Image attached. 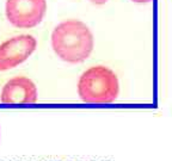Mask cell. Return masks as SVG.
I'll list each match as a JSON object with an SVG mask.
<instances>
[{
	"label": "cell",
	"instance_id": "cell-1",
	"mask_svg": "<svg viewBox=\"0 0 172 161\" xmlns=\"http://www.w3.org/2000/svg\"><path fill=\"white\" fill-rule=\"evenodd\" d=\"M51 47L61 60L68 63H80L87 60L93 50V35L85 23L69 19L54 29Z\"/></svg>",
	"mask_w": 172,
	"mask_h": 161
},
{
	"label": "cell",
	"instance_id": "cell-2",
	"mask_svg": "<svg viewBox=\"0 0 172 161\" xmlns=\"http://www.w3.org/2000/svg\"><path fill=\"white\" fill-rule=\"evenodd\" d=\"M78 92L89 104H109L117 99L120 85L117 75L108 67L94 66L84 72L79 79Z\"/></svg>",
	"mask_w": 172,
	"mask_h": 161
},
{
	"label": "cell",
	"instance_id": "cell-3",
	"mask_svg": "<svg viewBox=\"0 0 172 161\" xmlns=\"http://www.w3.org/2000/svg\"><path fill=\"white\" fill-rule=\"evenodd\" d=\"M7 20L16 28L30 29L38 25L46 15V0H7L6 1Z\"/></svg>",
	"mask_w": 172,
	"mask_h": 161
},
{
	"label": "cell",
	"instance_id": "cell-4",
	"mask_svg": "<svg viewBox=\"0 0 172 161\" xmlns=\"http://www.w3.org/2000/svg\"><path fill=\"white\" fill-rule=\"evenodd\" d=\"M37 47V41L30 35L15 36L0 46V70H9L23 63Z\"/></svg>",
	"mask_w": 172,
	"mask_h": 161
},
{
	"label": "cell",
	"instance_id": "cell-5",
	"mask_svg": "<svg viewBox=\"0 0 172 161\" xmlns=\"http://www.w3.org/2000/svg\"><path fill=\"white\" fill-rule=\"evenodd\" d=\"M1 103L4 104H33L37 101L36 85L29 78L16 77L9 80L1 92Z\"/></svg>",
	"mask_w": 172,
	"mask_h": 161
},
{
	"label": "cell",
	"instance_id": "cell-6",
	"mask_svg": "<svg viewBox=\"0 0 172 161\" xmlns=\"http://www.w3.org/2000/svg\"><path fill=\"white\" fill-rule=\"evenodd\" d=\"M90 1L96 4V5H103V4H105L108 0H90Z\"/></svg>",
	"mask_w": 172,
	"mask_h": 161
},
{
	"label": "cell",
	"instance_id": "cell-7",
	"mask_svg": "<svg viewBox=\"0 0 172 161\" xmlns=\"http://www.w3.org/2000/svg\"><path fill=\"white\" fill-rule=\"evenodd\" d=\"M134 2H139V4H145V2H151L152 0H132Z\"/></svg>",
	"mask_w": 172,
	"mask_h": 161
}]
</instances>
